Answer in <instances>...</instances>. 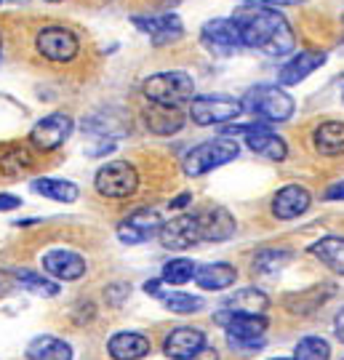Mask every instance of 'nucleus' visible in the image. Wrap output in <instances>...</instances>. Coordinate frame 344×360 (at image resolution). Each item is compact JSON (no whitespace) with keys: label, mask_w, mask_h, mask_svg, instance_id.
<instances>
[{"label":"nucleus","mask_w":344,"mask_h":360,"mask_svg":"<svg viewBox=\"0 0 344 360\" xmlns=\"http://www.w3.org/2000/svg\"><path fill=\"white\" fill-rule=\"evenodd\" d=\"M232 19L238 25L241 43L246 49H256L267 56H286L296 46V35H293L291 25L286 22L283 13H278V8L241 6L232 13Z\"/></svg>","instance_id":"f257e3e1"},{"label":"nucleus","mask_w":344,"mask_h":360,"mask_svg":"<svg viewBox=\"0 0 344 360\" xmlns=\"http://www.w3.org/2000/svg\"><path fill=\"white\" fill-rule=\"evenodd\" d=\"M141 94L150 99V104L160 107H181L195 99V80L181 70H168V72H155L144 80Z\"/></svg>","instance_id":"f03ea898"},{"label":"nucleus","mask_w":344,"mask_h":360,"mask_svg":"<svg viewBox=\"0 0 344 360\" xmlns=\"http://www.w3.org/2000/svg\"><path fill=\"white\" fill-rule=\"evenodd\" d=\"M243 112L262 117L267 123H283L293 115V99L278 86H254L241 99Z\"/></svg>","instance_id":"7ed1b4c3"},{"label":"nucleus","mask_w":344,"mask_h":360,"mask_svg":"<svg viewBox=\"0 0 344 360\" xmlns=\"http://www.w3.org/2000/svg\"><path fill=\"white\" fill-rule=\"evenodd\" d=\"M238 153H241V147H238L235 139H229V136L208 139V142L192 147L190 153L184 155L181 168H184L187 176H203L208 171H214V168L224 166L229 160H235Z\"/></svg>","instance_id":"20e7f679"},{"label":"nucleus","mask_w":344,"mask_h":360,"mask_svg":"<svg viewBox=\"0 0 344 360\" xmlns=\"http://www.w3.org/2000/svg\"><path fill=\"white\" fill-rule=\"evenodd\" d=\"M94 187L107 200H126L139 190V171L128 160L104 163L94 176Z\"/></svg>","instance_id":"39448f33"},{"label":"nucleus","mask_w":344,"mask_h":360,"mask_svg":"<svg viewBox=\"0 0 344 360\" xmlns=\"http://www.w3.org/2000/svg\"><path fill=\"white\" fill-rule=\"evenodd\" d=\"M35 51L43 59H49V62L67 65V62H72L77 53H80V40L67 27L49 25L38 30V35H35Z\"/></svg>","instance_id":"423d86ee"},{"label":"nucleus","mask_w":344,"mask_h":360,"mask_svg":"<svg viewBox=\"0 0 344 360\" xmlns=\"http://www.w3.org/2000/svg\"><path fill=\"white\" fill-rule=\"evenodd\" d=\"M243 112L241 99L222 96V94H208V96H195L190 102V117L195 126H219L229 123Z\"/></svg>","instance_id":"0eeeda50"},{"label":"nucleus","mask_w":344,"mask_h":360,"mask_svg":"<svg viewBox=\"0 0 344 360\" xmlns=\"http://www.w3.org/2000/svg\"><path fill=\"white\" fill-rule=\"evenodd\" d=\"M72 129H75L72 117L64 115V112H51V115L40 117L38 123L32 126V131H30V144L38 153H53V150H59L70 139Z\"/></svg>","instance_id":"6e6552de"},{"label":"nucleus","mask_w":344,"mask_h":360,"mask_svg":"<svg viewBox=\"0 0 344 360\" xmlns=\"http://www.w3.org/2000/svg\"><path fill=\"white\" fill-rule=\"evenodd\" d=\"M43 272L53 278V281H64V283H75L89 272V262L83 259V254H77L72 248H49L40 257Z\"/></svg>","instance_id":"1a4fd4ad"},{"label":"nucleus","mask_w":344,"mask_h":360,"mask_svg":"<svg viewBox=\"0 0 344 360\" xmlns=\"http://www.w3.org/2000/svg\"><path fill=\"white\" fill-rule=\"evenodd\" d=\"M163 227V217L155 208H136L117 224V240L126 245H139L155 238Z\"/></svg>","instance_id":"9d476101"},{"label":"nucleus","mask_w":344,"mask_h":360,"mask_svg":"<svg viewBox=\"0 0 344 360\" xmlns=\"http://www.w3.org/2000/svg\"><path fill=\"white\" fill-rule=\"evenodd\" d=\"M214 321L227 331L229 342H259L269 326L265 315H243V312H229L224 307L219 309Z\"/></svg>","instance_id":"9b49d317"},{"label":"nucleus","mask_w":344,"mask_h":360,"mask_svg":"<svg viewBox=\"0 0 344 360\" xmlns=\"http://www.w3.org/2000/svg\"><path fill=\"white\" fill-rule=\"evenodd\" d=\"M200 40H203L205 49L211 53H217V56H229L238 49H243L241 32H238V25H235L232 16L229 19H211V22H205L203 30H200Z\"/></svg>","instance_id":"f8f14e48"},{"label":"nucleus","mask_w":344,"mask_h":360,"mask_svg":"<svg viewBox=\"0 0 344 360\" xmlns=\"http://www.w3.org/2000/svg\"><path fill=\"white\" fill-rule=\"evenodd\" d=\"M158 240L163 243V248H171V251H184V248L200 243L198 217L195 214H181V217H174L171 221H163V227L158 232Z\"/></svg>","instance_id":"ddd939ff"},{"label":"nucleus","mask_w":344,"mask_h":360,"mask_svg":"<svg viewBox=\"0 0 344 360\" xmlns=\"http://www.w3.org/2000/svg\"><path fill=\"white\" fill-rule=\"evenodd\" d=\"M312 203V195L307 187L302 184H286L278 193L272 195V203H269V211L272 217L281 219V221H291V219H299Z\"/></svg>","instance_id":"4468645a"},{"label":"nucleus","mask_w":344,"mask_h":360,"mask_svg":"<svg viewBox=\"0 0 344 360\" xmlns=\"http://www.w3.org/2000/svg\"><path fill=\"white\" fill-rule=\"evenodd\" d=\"M134 25L136 30H141L144 35H150L155 46H168V43H177L184 35V27L181 19L174 13H155V16H134Z\"/></svg>","instance_id":"2eb2a0df"},{"label":"nucleus","mask_w":344,"mask_h":360,"mask_svg":"<svg viewBox=\"0 0 344 360\" xmlns=\"http://www.w3.org/2000/svg\"><path fill=\"white\" fill-rule=\"evenodd\" d=\"M205 347V334L200 328L192 326H179L174 331H168V336L163 339V352L171 360H187L192 355H198Z\"/></svg>","instance_id":"dca6fc26"},{"label":"nucleus","mask_w":344,"mask_h":360,"mask_svg":"<svg viewBox=\"0 0 344 360\" xmlns=\"http://www.w3.org/2000/svg\"><path fill=\"white\" fill-rule=\"evenodd\" d=\"M198 217V227H200V240H208V243H222L235 235L238 224H235V217L229 214L227 208H205Z\"/></svg>","instance_id":"f3484780"},{"label":"nucleus","mask_w":344,"mask_h":360,"mask_svg":"<svg viewBox=\"0 0 344 360\" xmlns=\"http://www.w3.org/2000/svg\"><path fill=\"white\" fill-rule=\"evenodd\" d=\"M326 62V53L323 51H312V49H305V51L293 53L291 59L281 67L278 72V83L281 86H299L305 77H310L320 65Z\"/></svg>","instance_id":"a211bd4d"},{"label":"nucleus","mask_w":344,"mask_h":360,"mask_svg":"<svg viewBox=\"0 0 344 360\" xmlns=\"http://www.w3.org/2000/svg\"><path fill=\"white\" fill-rule=\"evenodd\" d=\"M150 339L139 331H117L107 342V352L113 360H141L150 355Z\"/></svg>","instance_id":"6ab92c4d"},{"label":"nucleus","mask_w":344,"mask_h":360,"mask_svg":"<svg viewBox=\"0 0 344 360\" xmlns=\"http://www.w3.org/2000/svg\"><path fill=\"white\" fill-rule=\"evenodd\" d=\"M246 144H248L251 153L262 155L265 160H272V163H281V160H286V155H288V144H286V139L278 136L267 123L259 126V129H254L251 134H246Z\"/></svg>","instance_id":"aec40b11"},{"label":"nucleus","mask_w":344,"mask_h":360,"mask_svg":"<svg viewBox=\"0 0 344 360\" xmlns=\"http://www.w3.org/2000/svg\"><path fill=\"white\" fill-rule=\"evenodd\" d=\"M198 288L203 291H224L238 281V270L227 264V262H214V264H200L195 267V278H192Z\"/></svg>","instance_id":"412c9836"},{"label":"nucleus","mask_w":344,"mask_h":360,"mask_svg":"<svg viewBox=\"0 0 344 360\" xmlns=\"http://www.w3.org/2000/svg\"><path fill=\"white\" fill-rule=\"evenodd\" d=\"M312 147L323 158H339L344 155V123L342 120H326L312 131Z\"/></svg>","instance_id":"4be33fe9"},{"label":"nucleus","mask_w":344,"mask_h":360,"mask_svg":"<svg viewBox=\"0 0 344 360\" xmlns=\"http://www.w3.org/2000/svg\"><path fill=\"white\" fill-rule=\"evenodd\" d=\"M144 126L158 134V136H171L181 131L184 126V115L179 112L177 107H160V104H150L144 110Z\"/></svg>","instance_id":"5701e85b"},{"label":"nucleus","mask_w":344,"mask_h":360,"mask_svg":"<svg viewBox=\"0 0 344 360\" xmlns=\"http://www.w3.org/2000/svg\"><path fill=\"white\" fill-rule=\"evenodd\" d=\"M27 358L30 360H72V345L59 336H35L27 345Z\"/></svg>","instance_id":"b1692460"},{"label":"nucleus","mask_w":344,"mask_h":360,"mask_svg":"<svg viewBox=\"0 0 344 360\" xmlns=\"http://www.w3.org/2000/svg\"><path fill=\"white\" fill-rule=\"evenodd\" d=\"M333 285L323 283V285H315V288H310V291H302V294H291L286 296V309L293 312V315H312L318 307H323L329 299L333 296Z\"/></svg>","instance_id":"393cba45"},{"label":"nucleus","mask_w":344,"mask_h":360,"mask_svg":"<svg viewBox=\"0 0 344 360\" xmlns=\"http://www.w3.org/2000/svg\"><path fill=\"white\" fill-rule=\"evenodd\" d=\"M269 307V299L265 291L259 288H241L235 294H229L224 299V309L229 312H243V315H265V309Z\"/></svg>","instance_id":"a878e982"},{"label":"nucleus","mask_w":344,"mask_h":360,"mask_svg":"<svg viewBox=\"0 0 344 360\" xmlns=\"http://www.w3.org/2000/svg\"><path fill=\"white\" fill-rule=\"evenodd\" d=\"M310 254L323 262L329 270L339 272L344 275V238L339 235H326V238H320L315 243L310 245Z\"/></svg>","instance_id":"bb28decb"},{"label":"nucleus","mask_w":344,"mask_h":360,"mask_svg":"<svg viewBox=\"0 0 344 360\" xmlns=\"http://www.w3.org/2000/svg\"><path fill=\"white\" fill-rule=\"evenodd\" d=\"M32 193L43 195L49 200H56V203H75L80 190H77L75 181H67V179H53V176H40L32 184Z\"/></svg>","instance_id":"cd10ccee"},{"label":"nucleus","mask_w":344,"mask_h":360,"mask_svg":"<svg viewBox=\"0 0 344 360\" xmlns=\"http://www.w3.org/2000/svg\"><path fill=\"white\" fill-rule=\"evenodd\" d=\"M13 278H16V283L25 288L27 294H35V296H46V299H51L56 296L62 288L56 281H51L49 275H43V272H35V270H16L13 272Z\"/></svg>","instance_id":"c85d7f7f"},{"label":"nucleus","mask_w":344,"mask_h":360,"mask_svg":"<svg viewBox=\"0 0 344 360\" xmlns=\"http://www.w3.org/2000/svg\"><path fill=\"white\" fill-rule=\"evenodd\" d=\"M291 259H293L291 248H262L254 257V262H251V267H254V272H259V275H275V272H281Z\"/></svg>","instance_id":"c756f323"},{"label":"nucleus","mask_w":344,"mask_h":360,"mask_svg":"<svg viewBox=\"0 0 344 360\" xmlns=\"http://www.w3.org/2000/svg\"><path fill=\"white\" fill-rule=\"evenodd\" d=\"M32 153L27 150V147H8V150H3L0 153V171L6 174V176H19V174H25L32 168Z\"/></svg>","instance_id":"7c9ffc66"},{"label":"nucleus","mask_w":344,"mask_h":360,"mask_svg":"<svg viewBox=\"0 0 344 360\" xmlns=\"http://www.w3.org/2000/svg\"><path fill=\"white\" fill-rule=\"evenodd\" d=\"M331 358V345L323 336H305L293 347V360H329Z\"/></svg>","instance_id":"2f4dec72"},{"label":"nucleus","mask_w":344,"mask_h":360,"mask_svg":"<svg viewBox=\"0 0 344 360\" xmlns=\"http://www.w3.org/2000/svg\"><path fill=\"white\" fill-rule=\"evenodd\" d=\"M195 262L192 259H171L163 264V275H160V281L166 285H184L190 283L192 278H195Z\"/></svg>","instance_id":"473e14b6"},{"label":"nucleus","mask_w":344,"mask_h":360,"mask_svg":"<svg viewBox=\"0 0 344 360\" xmlns=\"http://www.w3.org/2000/svg\"><path fill=\"white\" fill-rule=\"evenodd\" d=\"M160 302H163V307L171 309L174 315H192V312L203 309V299H200V296L184 294V291H166Z\"/></svg>","instance_id":"72a5a7b5"},{"label":"nucleus","mask_w":344,"mask_h":360,"mask_svg":"<svg viewBox=\"0 0 344 360\" xmlns=\"http://www.w3.org/2000/svg\"><path fill=\"white\" fill-rule=\"evenodd\" d=\"M107 299H110V304H120L123 299H128V294H131V285L128 283H113L107 285Z\"/></svg>","instance_id":"f704fd0d"},{"label":"nucleus","mask_w":344,"mask_h":360,"mask_svg":"<svg viewBox=\"0 0 344 360\" xmlns=\"http://www.w3.org/2000/svg\"><path fill=\"white\" fill-rule=\"evenodd\" d=\"M305 0H241V6H267V8H283V6H299Z\"/></svg>","instance_id":"c9c22d12"},{"label":"nucleus","mask_w":344,"mask_h":360,"mask_svg":"<svg viewBox=\"0 0 344 360\" xmlns=\"http://www.w3.org/2000/svg\"><path fill=\"white\" fill-rule=\"evenodd\" d=\"M144 294L155 296V299H163V294H166V283H163L160 278H153V281L144 283Z\"/></svg>","instance_id":"e433bc0d"},{"label":"nucleus","mask_w":344,"mask_h":360,"mask_svg":"<svg viewBox=\"0 0 344 360\" xmlns=\"http://www.w3.org/2000/svg\"><path fill=\"white\" fill-rule=\"evenodd\" d=\"M113 150H115V139H99L96 147L89 150V155L91 158H99V155H107V153H113Z\"/></svg>","instance_id":"4c0bfd02"},{"label":"nucleus","mask_w":344,"mask_h":360,"mask_svg":"<svg viewBox=\"0 0 344 360\" xmlns=\"http://www.w3.org/2000/svg\"><path fill=\"white\" fill-rule=\"evenodd\" d=\"M22 206V198H16V195H8V193H0V211H13V208Z\"/></svg>","instance_id":"58836bf2"},{"label":"nucleus","mask_w":344,"mask_h":360,"mask_svg":"<svg viewBox=\"0 0 344 360\" xmlns=\"http://www.w3.org/2000/svg\"><path fill=\"white\" fill-rule=\"evenodd\" d=\"M326 200H344V179L336 181V184H331L329 190H326V195H323Z\"/></svg>","instance_id":"ea45409f"},{"label":"nucleus","mask_w":344,"mask_h":360,"mask_svg":"<svg viewBox=\"0 0 344 360\" xmlns=\"http://www.w3.org/2000/svg\"><path fill=\"white\" fill-rule=\"evenodd\" d=\"M187 360H219V352L214 347H203L198 355H192V358H187Z\"/></svg>","instance_id":"a19ab883"},{"label":"nucleus","mask_w":344,"mask_h":360,"mask_svg":"<svg viewBox=\"0 0 344 360\" xmlns=\"http://www.w3.org/2000/svg\"><path fill=\"white\" fill-rule=\"evenodd\" d=\"M333 331H336V339L344 345V307L339 309V315H336V321H333Z\"/></svg>","instance_id":"79ce46f5"},{"label":"nucleus","mask_w":344,"mask_h":360,"mask_svg":"<svg viewBox=\"0 0 344 360\" xmlns=\"http://www.w3.org/2000/svg\"><path fill=\"white\" fill-rule=\"evenodd\" d=\"M192 203V195L190 193H181L179 198H174L171 203H168V208H184V206H190Z\"/></svg>","instance_id":"37998d69"},{"label":"nucleus","mask_w":344,"mask_h":360,"mask_svg":"<svg viewBox=\"0 0 344 360\" xmlns=\"http://www.w3.org/2000/svg\"><path fill=\"white\" fill-rule=\"evenodd\" d=\"M46 3H64V0H46Z\"/></svg>","instance_id":"c03bdc74"},{"label":"nucleus","mask_w":344,"mask_h":360,"mask_svg":"<svg viewBox=\"0 0 344 360\" xmlns=\"http://www.w3.org/2000/svg\"><path fill=\"white\" fill-rule=\"evenodd\" d=\"M0 53H3V35H0Z\"/></svg>","instance_id":"a18cd8bd"},{"label":"nucleus","mask_w":344,"mask_h":360,"mask_svg":"<svg viewBox=\"0 0 344 360\" xmlns=\"http://www.w3.org/2000/svg\"><path fill=\"white\" fill-rule=\"evenodd\" d=\"M272 360H293V358H272Z\"/></svg>","instance_id":"49530a36"},{"label":"nucleus","mask_w":344,"mask_h":360,"mask_svg":"<svg viewBox=\"0 0 344 360\" xmlns=\"http://www.w3.org/2000/svg\"><path fill=\"white\" fill-rule=\"evenodd\" d=\"M342 22H344V13H342Z\"/></svg>","instance_id":"de8ad7c7"},{"label":"nucleus","mask_w":344,"mask_h":360,"mask_svg":"<svg viewBox=\"0 0 344 360\" xmlns=\"http://www.w3.org/2000/svg\"><path fill=\"white\" fill-rule=\"evenodd\" d=\"M0 3H3V0H0Z\"/></svg>","instance_id":"09e8293b"},{"label":"nucleus","mask_w":344,"mask_h":360,"mask_svg":"<svg viewBox=\"0 0 344 360\" xmlns=\"http://www.w3.org/2000/svg\"><path fill=\"white\" fill-rule=\"evenodd\" d=\"M342 360H344V358H342Z\"/></svg>","instance_id":"8fccbe9b"}]
</instances>
